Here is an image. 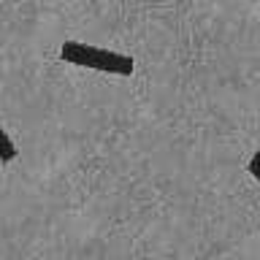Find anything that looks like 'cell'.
Wrapping results in <instances>:
<instances>
[{
	"instance_id": "1",
	"label": "cell",
	"mask_w": 260,
	"mask_h": 260,
	"mask_svg": "<svg viewBox=\"0 0 260 260\" xmlns=\"http://www.w3.org/2000/svg\"><path fill=\"white\" fill-rule=\"evenodd\" d=\"M60 57L71 65L103 71V73H111V76H130L136 68L133 57L119 54V52H109V49H101L92 44H79V41H65L60 49Z\"/></svg>"
},
{
	"instance_id": "2",
	"label": "cell",
	"mask_w": 260,
	"mask_h": 260,
	"mask_svg": "<svg viewBox=\"0 0 260 260\" xmlns=\"http://www.w3.org/2000/svg\"><path fill=\"white\" fill-rule=\"evenodd\" d=\"M16 157V146H14V141L8 138V133L3 127H0V162H11Z\"/></svg>"
},
{
	"instance_id": "3",
	"label": "cell",
	"mask_w": 260,
	"mask_h": 260,
	"mask_svg": "<svg viewBox=\"0 0 260 260\" xmlns=\"http://www.w3.org/2000/svg\"><path fill=\"white\" fill-rule=\"evenodd\" d=\"M247 171H249V174L255 176V179H260V149H257L255 154H252V160H249V166H247Z\"/></svg>"
}]
</instances>
